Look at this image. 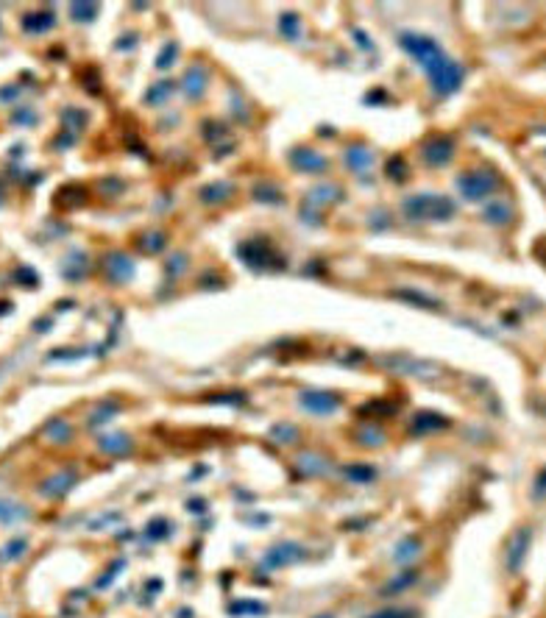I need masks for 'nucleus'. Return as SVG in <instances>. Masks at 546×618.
Returning a JSON list of instances; mask_svg holds the SVG:
<instances>
[{"label":"nucleus","instance_id":"aec40b11","mask_svg":"<svg viewBox=\"0 0 546 618\" xmlns=\"http://www.w3.org/2000/svg\"><path fill=\"white\" fill-rule=\"evenodd\" d=\"M6 200V189H3V184H0V203Z\"/></svg>","mask_w":546,"mask_h":618},{"label":"nucleus","instance_id":"423d86ee","mask_svg":"<svg viewBox=\"0 0 546 618\" xmlns=\"http://www.w3.org/2000/svg\"><path fill=\"white\" fill-rule=\"evenodd\" d=\"M290 162L299 167V170H307V173H318V170H326V159L318 154V151H310V148H299Z\"/></svg>","mask_w":546,"mask_h":618},{"label":"nucleus","instance_id":"f03ea898","mask_svg":"<svg viewBox=\"0 0 546 618\" xmlns=\"http://www.w3.org/2000/svg\"><path fill=\"white\" fill-rule=\"evenodd\" d=\"M404 215L413 220H446L454 215V203L443 195H416L404 200Z\"/></svg>","mask_w":546,"mask_h":618},{"label":"nucleus","instance_id":"9d476101","mask_svg":"<svg viewBox=\"0 0 546 618\" xmlns=\"http://www.w3.org/2000/svg\"><path fill=\"white\" fill-rule=\"evenodd\" d=\"M53 12H34V14H26L23 20V28L31 31V34H39V31H48L53 25Z\"/></svg>","mask_w":546,"mask_h":618},{"label":"nucleus","instance_id":"dca6fc26","mask_svg":"<svg viewBox=\"0 0 546 618\" xmlns=\"http://www.w3.org/2000/svg\"><path fill=\"white\" fill-rule=\"evenodd\" d=\"M136 245H140L143 251H148V254H154V251H159V248L165 245V237H159V234H145Z\"/></svg>","mask_w":546,"mask_h":618},{"label":"nucleus","instance_id":"f3484780","mask_svg":"<svg viewBox=\"0 0 546 618\" xmlns=\"http://www.w3.org/2000/svg\"><path fill=\"white\" fill-rule=\"evenodd\" d=\"M282 31H285L287 37L296 39V37H299V20H296L293 14H285V17H282Z\"/></svg>","mask_w":546,"mask_h":618},{"label":"nucleus","instance_id":"ddd939ff","mask_svg":"<svg viewBox=\"0 0 546 618\" xmlns=\"http://www.w3.org/2000/svg\"><path fill=\"white\" fill-rule=\"evenodd\" d=\"M346 162H349L357 173H363V170L371 167V151H365V148H349V151H346Z\"/></svg>","mask_w":546,"mask_h":618},{"label":"nucleus","instance_id":"9b49d317","mask_svg":"<svg viewBox=\"0 0 546 618\" xmlns=\"http://www.w3.org/2000/svg\"><path fill=\"white\" fill-rule=\"evenodd\" d=\"M485 218H488V223H494V226H507L510 220H513V209L507 203H491L488 206V212H485Z\"/></svg>","mask_w":546,"mask_h":618},{"label":"nucleus","instance_id":"39448f33","mask_svg":"<svg viewBox=\"0 0 546 618\" xmlns=\"http://www.w3.org/2000/svg\"><path fill=\"white\" fill-rule=\"evenodd\" d=\"M240 256H243L248 265H254V267H262V265L273 262V251H270V245H267L265 240H251V243H245V245L240 248Z\"/></svg>","mask_w":546,"mask_h":618},{"label":"nucleus","instance_id":"7ed1b4c3","mask_svg":"<svg viewBox=\"0 0 546 618\" xmlns=\"http://www.w3.org/2000/svg\"><path fill=\"white\" fill-rule=\"evenodd\" d=\"M457 187L460 192L468 198V200H483L488 195L496 192L499 187V176L494 170H468L457 178Z\"/></svg>","mask_w":546,"mask_h":618},{"label":"nucleus","instance_id":"f257e3e1","mask_svg":"<svg viewBox=\"0 0 546 618\" xmlns=\"http://www.w3.org/2000/svg\"><path fill=\"white\" fill-rule=\"evenodd\" d=\"M401 48L407 53H413L421 61V67L427 70V76L432 81V90L438 95L457 92V87L463 81V70H460L457 61H452L449 56H443V50L435 45V39L418 37V34H404L401 37Z\"/></svg>","mask_w":546,"mask_h":618},{"label":"nucleus","instance_id":"20e7f679","mask_svg":"<svg viewBox=\"0 0 546 618\" xmlns=\"http://www.w3.org/2000/svg\"><path fill=\"white\" fill-rule=\"evenodd\" d=\"M452 154H454V143L443 134H435L424 143V159L429 165H446L452 159Z\"/></svg>","mask_w":546,"mask_h":618},{"label":"nucleus","instance_id":"f8f14e48","mask_svg":"<svg viewBox=\"0 0 546 618\" xmlns=\"http://www.w3.org/2000/svg\"><path fill=\"white\" fill-rule=\"evenodd\" d=\"M109 270H112V279H117V282H125L128 276H131V270H134V265L123 256V254H114V256H109Z\"/></svg>","mask_w":546,"mask_h":618},{"label":"nucleus","instance_id":"4468645a","mask_svg":"<svg viewBox=\"0 0 546 618\" xmlns=\"http://www.w3.org/2000/svg\"><path fill=\"white\" fill-rule=\"evenodd\" d=\"M229 192H232L229 184H210V187H203V189H201V198L207 200V203H221V200L229 198Z\"/></svg>","mask_w":546,"mask_h":618},{"label":"nucleus","instance_id":"0eeeda50","mask_svg":"<svg viewBox=\"0 0 546 618\" xmlns=\"http://www.w3.org/2000/svg\"><path fill=\"white\" fill-rule=\"evenodd\" d=\"M203 90H207V70L201 64H192L190 70L184 73V92L190 98H198Z\"/></svg>","mask_w":546,"mask_h":618},{"label":"nucleus","instance_id":"6e6552de","mask_svg":"<svg viewBox=\"0 0 546 618\" xmlns=\"http://www.w3.org/2000/svg\"><path fill=\"white\" fill-rule=\"evenodd\" d=\"M301 404L307 406V409H312V412H332L340 401H337V395H329V393H307L304 398H301Z\"/></svg>","mask_w":546,"mask_h":618},{"label":"nucleus","instance_id":"2eb2a0df","mask_svg":"<svg viewBox=\"0 0 546 618\" xmlns=\"http://www.w3.org/2000/svg\"><path fill=\"white\" fill-rule=\"evenodd\" d=\"M70 14H73L79 23H90V20L98 14V9H95L92 3H73V6H70Z\"/></svg>","mask_w":546,"mask_h":618},{"label":"nucleus","instance_id":"a211bd4d","mask_svg":"<svg viewBox=\"0 0 546 618\" xmlns=\"http://www.w3.org/2000/svg\"><path fill=\"white\" fill-rule=\"evenodd\" d=\"M410 612L407 610H385V612H376L374 618H407Z\"/></svg>","mask_w":546,"mask_h":618},{"label":"nucleus","instance_id":"1a4fd4ad","mask_svg":"<svg viewBox=\"0 0 546 618\" xmlns=\"http://www.w3.org/2000/svg\"><path fill=\"white\" fill-rule=\"evenodd\" d=\"M529 546V529H521L516 537H513V548H510V557H507V568L516 571L521 566V557H524V548Z\"/></svg>","mask_w":546,"mask_h":618},{"label":"nucleus","instance_id":"6ab92c4d","mask_svg":"<svg viewBox=\"0 0 546 618\" xmlns=\"http://www.w3.org/2000/svg\"><path fill=\"white\" fill-rule=\"evenodd\" d=\"M173 53H176V45H168V50H165V56H159V64H162V67H168V64H173V61H170V56H173Z\"/></svg>","mask_w":546,"mask_h":618}]
</instances>
